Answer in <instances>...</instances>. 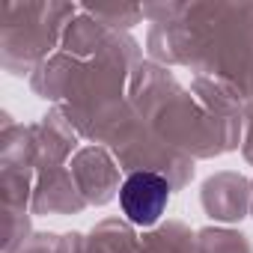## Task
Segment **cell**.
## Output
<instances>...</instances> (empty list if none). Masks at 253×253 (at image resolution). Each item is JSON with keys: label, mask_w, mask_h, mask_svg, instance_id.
<instances>
[{"label": "cell", "mask_w": 253, "mask_h": 253, "mask_svg": "<svg viewBox=\"0 0 253 253\" xmlns=\"http://www.w3.org/2000/svg\"><path fill=\"white\" fill-rule=\"evenodd\" d=\"M167 200H170L167 179L158 176V173H149V170L131 173L128 179H125L122 191H119L122 211L128 214V220H134L137 226H152L164 214Z\"/></svg>", "instance_id": "cell-1"}]
</instances>
